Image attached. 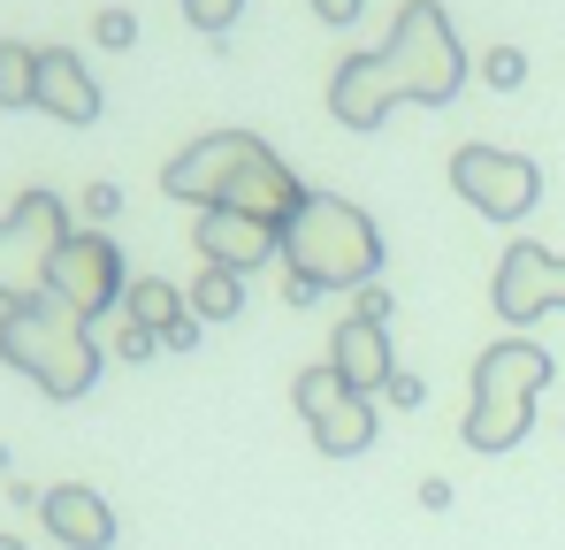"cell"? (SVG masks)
<instances>
[{"mask_svg": "<svg viewBox=\"0 0 565 550\" xmlns=\"http://www.w3.org/2000/svg\"><path fill=\"white\" fill-rule=\"evenodd\" d=\"M459 85H467V46L451 31L444 0H405L375 54H344L337 62L329 115L344 130H382L390 107H405V99L413 107H444V99H459Z\"/></svg>", "mask_w": 565, "mask_h": 550, "instance_id": "cell-1", "label": "cell"}, {"mask_svg": "<svg viewBox=\"0 0 565 550\" xmlns=\"http://www.w3.org/2000/svg\"><path fill=\"white\" fill-rule=\"evenodd\" d=\"M161 191L191 199V207H237V214H253L268 230H282L306 207L298 169L282 161L268 138H253V130H206V138H191L184 154L161 169Z\"/></svg>", "mask_w": 565, "mask_h": 550, "instance_id": "cell-2", "label": "cell"}, {"mask_svg": "<svg viewBox=\"0 0 565 550\" xmlns=\"http://www.w3.org/2000/svg\"><path fill=\"white\" fill-rule=\"evenodd\" d=\"M0 360L15 367V374H31L46 398H85L99 382V337L85 314H70L54 290L46 298H23V306H0Z\"/></svg>", "mask_w": 565, "mask_h": 550, "instance_id": "cell-3", "label": "cell"}, {"mask_svg": "<svg viewBox=\"0 0 565 550\" xmlns=\"http://www.w3.org/2000/svg\"><path fill=\"white\" fill-rule=\"evenodd\" d=\"M282 268L306 275L313 290H360L382 268V230L367 207L337 191H306V207L282 222Z\"/></svg>", "mask_w": 565, "mask_h": 550, "instance_id": "cell-4", "label": "cell"}, {"mask_svg": "<svg viewBox=\"0 0 565 550\" xmlns=\"http://www.w3.org/2000/svg\"><path fill=\"white\" fill-rule=\"evenodd\" d=\"M551 352L527 337H504L473 360V405H467V444L473 452H512L535 429V398L551 390Z\"/></svg>", "mask_w": 565, "mask_h": 550, "instance_id": "cell-5", "label": "cell"}, {"mask_svg": "<svg viewBox=\"0 0 565 550\" xmlns=\"http://www.w3.org/2000/svg\"><path fill=\"white\" fill-rule=\"evenodd\" d=\"M70 245V199L62 191H23L8 214H0V306H23V298H46V275L54 253Z\"/></svg>", "mask_w": 565, "mask_h": 550, "instance_id": "cell-6", "label": "cell"}, {"mask_svg": "<svg viewBox=\"0 0 565 550\" xmlns=\"http://www.w3.org/2000/svg\"><path fill=\"white\" fill-rule=\"evenodd\" d=\"M451 191L489 222H527L535 199H543V169L527 154H504V146H459L451 154Z\"/></svg>", "mask_w": 565, "mask_h": 550, "instance_id": "cell-7", "label": "cell"}, {"mask_svg": "<svg viewBox=\"0 0 565 550\" xmlns=\"http://www.w3.org/2000/svg\"><path fill=\"white\" fill-rule=\"evenodd\" d=\"M46 290H54L70 314H85V321H107V314H122V290H130L122 245H115L107 230H70V245L54 253V275H46Z\"/></svg>", "mask_w": 565, "mask_h": 550, "instance_id": "cell-8", "label": "cell"}, {"mask_svg": "<svg viewBox=\"0 0 565 550\" xmlns=\"http://www.w3.org/2000/svg\"><path fill=\"white\" fill-rule=\"evenodd\" d=\"M290 398H298V413H306V429H313V452L329 458H360L375 444V398H360L337 367H306L298 382H290Z\"/></svg>", "mask_w": 565, "mask_h": 550, "instance_id": "cell-9", "label": "cell"}, {"mask_svg": "<svg viewBox=\"0 0 565 550\" xmlns=\"http://www.w3.org/2000/svg\"><path fill=\"white\" fill-rule=\"evenodd\" d=\"M191 245H199V261H206V268H237V275L282 261V230L253 222V214H237V207H199Z\"/></svg>", "mask_w": 565, "mask_h": 550, "instance_id": "cell-10", "label": "cell"}, {"mask_svg": "<svg viewBox=\"0 0 565 550\" xmlns=\"http://www.w3.org/2000/svg\"><path fill=\"white\" fill-rule=\"evenodd\" d=\"M489 298H497V314L512 321V329H527V321H543L551 306H558V253H543V245H512L504 261H497V283H489Z\"/></svg>", "mask_w": 565, "mask_h": 550, "instance_id": "cell-11", "label": "cell"}, {"mask_svg": "<svg viewBox=\"0 0 565 550\" xmlns=\"http://www.w3.org/2000/svg\"><path fill=\"white\" fill-rule=\"evenodd\" d=\"M39 520H46V536L70 550H115V505L85 489V482H54L46 497H39Z\"/></svg>", "mask_w": 565, "mask_h": 550, "instance_id": "cell-12", "label": "cell"}, {"mask_svg": "<svg viewBox=\"0 0 565 550\" xmlns=\"http://www.w3.org/2000/svg\"><path fill=\"white\" fill-rule=\"evenodd\" d=\"M329 367H337L360 398H382V382L397 374V360H390V329H382V321H360V314L337 321V329H329Z\"/></svg>", "mask_w": 565, "mask_h": 550, "instance_id": "cell-13", "label": "cell"}, {"mask_svg": "<svg viewBox=\"0 0 565 550\" xmlns=\"http://www.w3.org/2000/svg\"><path fill=\"white\" fill-rule=\"evenodd\" d=\"M39 107H46L54 123H70V130L99 123V85L70 46H39Z\"/></svg>", "mask_w": 565, "mask_h": 550, "instance_id": "cell-14", "label": "cell"}, {"mask_svg": "<svg viewBox=\"0 0 565 550\" xmlns=\"http://www.w3.org/2000/svg\"><path fill=\"white\" fill-rule=\"evenodd\" d=\"M122 314H130V321H146V329L161 337L169 321H184V314H191V298L177 290V283H161V275H138V283L122 290Z\"/></svg>", "mask_w": 565, "mask_h": 550, "instance_id": "cell-15", "label": "cell"}, {"mask_svg": "<svg viewBox=\"0 0 565 550\" xmlns=\"http://www.w3.org/2000/svg\"><path fill=\"white\" fill-rule=\"evenodd\" d=\"M184 298H191L199 321H237V314H245V275L237 268H199Z\"/></svg>", "mask_w": 565, "mask_h": 550, "instance_id": "cell-16", "label": "cell"}, {"mask_svg": "<svg viewBox=\"0 0 565 550\" xmlns=\"http://www.w3.org/2000/svg\"><path fill=\"white\" fill-rule=\"evenodd\" d=\"M0 107H39V46L0 39Z\"/></svg>", "mask_w": 565, "mask_h": 550, "instance_id": "cell-17", "label": "cell"}, {"mask_svg": "<svg viewBox=\"0 0 565 550\" xmlns=\"http://www.w3.org/2000/svg\"><path fill=\"white\" fill-rule=\"evenodd\" d=\"M107 352L138 367V360H153V352H161V337H153L146 321H130V314H122V321H115V337H107Z\"/></svg>", "mask_w": 565, "mask_h": 550, "instance_id": "cell-18", "label": "cell"}, {"mask_svg": "<svg viewBox=\"0 0 565 550\" xmlns=\"http://www.w3.org/2000/svg\"><path fill=\"white\" fill-rule=\"evenodd\" d=\"M481 77H489L497 92H520V77H527V54H520V46H489V54H481Z\"/></svg>", "mask_w": 565, "mask_h": 550, "instance_id": "cell-19", "label": "cell"}, {"mask_svg": "<svg viewBox=\"0 0 565 550\" xmlns=\"http://www.w3.org/2000/svg\"><path fill=\"white\" fill-rule=\"evenodd\" d=\"M93 39H99V46H115V54H122V46H138V15H130V8H99V15H93Z\"/></svg>", "mask_w": 565, "mask_h": 550, "instance_id": "cell-20", "label": "cell"}, {"mask_svg": "<svg viewBox=\"0 0 565 550\" xmlns=\"http://www.w3.org/2000/svg\"><path fill=\"white\" fill-rule=\"evenodd\" d=\"M184 15L199 23V31H214V39H222V31L245 15V0H184Z\"/></svg>", "mask_w": 565, "mask_h": 550, "instance_id": "cell-21", "label": "cell"}, {"mask_svg": "<svg viewBox=\"0 0 565 550\" xmlns=\"http://www.w3.org/2000/svg\"><path fill=\"white\" fill-rule=\"evenodd\" d=\"M420 398H428V382H420V374H413V367H397V374H390V382H382V405H397V413H413V405H420Z\"/></svg>", "mask_w": 565, "mask_h": 550, "instance_id": "cell-22", "label": "cell"}, {"mask_svg": "<svg viewBox=\"0 0 565 550\" xmlns=\"http://www.w3.org/2000/svg\"><path fill=\"white\" fill-rule=\"evenodd\" d=\"M77 207H85V222H115V214H122V191H115V183H85V199H77Z\"/></svg>", "mask_w": 565, "mask_h": 550, "instance_id": "cell-23", "label": "cell"}, {"mask_svg": "<svg viewBox=\"0 0 565 550\" xmlns=\"http://www.w3.org/2000/svg\"><path fill=\"white\" fill-rule=\"evenodd\" d=\"M390 306H397V298H390L382 283H360V306H352V314H360V321H382V329H390Z\"/></svg>", "mask_w": 565, "mask_h": 550, "instance_id": "cell-24", "label": "cell"}, {"mask_svg": "<svg viewBox=\"0 0 565 550\" xmlns=\"http://www.w3.org/2000/svg\"><path fill=\"white\" fill-rule=\"evenodd\" d=\"M360 8H367V0H313V23L344 31V23H360Z\"/></svg>", "mask_w": 565, "mask_h": 550, "instance_id": "cell-25", "label": "cell"}, {"mask_svg": "<svg viewBox=\"0 0 565 550\" xmlns=\"http://www.w3.org/2000/svg\"><path fill=\"white\" fill-rule=\"evenodd\" d=\"M191 345H199V314H184V321L161 329V352H191Z\"/></svg>", "mask_w": 565, "mask_h": 550, "instance_id": "cell-26", "label": "cell"}, {"mask_svg": "<svg viewBox=\"0 0 565 550\" xmlns=\"http://www.w3.org/2000/svg\"><path fill=\"white\" fill-rule=\"evenodd\" d=\"M420 505H428V512H444V505H451V482H444V474H428V482H420Z\"/></svg>", "mask_w": 565, "mask_h": 550, "instance_id": "cell-27", "label": "cell"}, {"mask_svg": "<svg viewBox=\"0 0 565 550\" xmlns=\"http://www.w3.org/2000/svg\"><path fill=\"white\" fill-rule=\"evenodd\" d=\"M282 298H290V306H313V298H321V290H313V283H306V275H282Z\"/></svg>", "mask_w": 565, "mask_h": 550, "instance_id": "cell-28", "label": "cell"}, {"mask_svg": "<svg viewBox=\"0 0 565 550\" xmlns=\"http://www.w3.org/2000/svg\"><path fill=\"white\" fill-rule=\"evenodd\" d=\"M558 306H565V253H558Z\"/></svg>", "mask_w": 565, "mask_h": 550, "instance_id": "cell-29", "label": "cell"}, {"mask_svg": "<svg viewBox=\"0 0 565 550\" xmlns=\"http://www.w3.org/2000/svg\"><path fill=\"white\" fill-rule=\"evenodd\" d=\"M0 550H31V543H15V536H0Z\"/></svg>", "mask_w": 565, "mask_h": 550, "instance_id": "cell-30", "label": "cell"}]
</instances>
